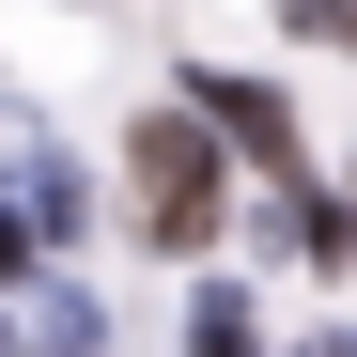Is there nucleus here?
Wrapping results in <instances>:
<instances>
[{
    "instance_id": "1",
    "label": "nucleus",
    "mask_w": 357,
    "mask_h": 357,
    "mask_svg": "<svg viewBox=\"0 0 357 357\" xmlns=\"http://www.w3.org/2000/svg\"><path fill=\"white\" fill-rule=\"evenodd\" d=\"M218 140L187 125V109H171V125H140V233H155V249H202V233H218Z\"/></svg>"
},
{
    "instance_id": "2",
    "label": "nucleus",
    "mask_w": 357,
    "mask_h": 357,
    "mask_svg": "<svg viewBox=\"0 0 357 357\" xmlns=\"http://www.w3.org/2000/svg\"><path fill=\"white\" fill-rule=\"evenodd\" d=\"M202 125H233L249 155H295V109H280L264 78H202Z\"/></svg>"
},
{
    "instance_id": "3",
    "label": "nucleus",
    "mask_w": 357,
    "mask_h": 357,
    "mask_svg": "<svg viewBox=\"0 0 357 357\" xmlns=\"http://www.w3.org/2000/svg\"><path fill=\"white\" fill-rule=\"evenodd\" d=\"M280 16L311 31V47H342V63H357V0H280Z\"/></svg>"
},
{
    "instance_id": "4",
    "label": "nucleus",
    "mask_w": 357,
    "mask_h": 357,
    "mask_svg": "<svg viewBox=\"0 0 357 357\" xmlns=\"http://www.w3.org/2000/svg\"><path fill=\"white\" fill-rule=\"evenodd\" d=\"M0 280H16V218H0Z\"/></svg>"
}]
</instances>
